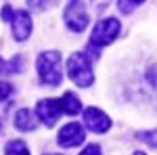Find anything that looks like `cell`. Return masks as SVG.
I'll use <instances>...</instances> for the list:
<instances>
[{"label": "cell", "mask_w": 157, "mask_h": 155, "mask_svg": "<svg viewBox=\"0 0 157 155\" xmlns=\"http://www.w3.org/2000/svg\"><path fill=\"white\" fill-rule=\"evenodd\" d=\"M38 76L44 84L50 86H59L63 80V73H61V52L59 50H44L40 57H38Z\"/></svg>", "instance_id": "cell-1"}, {"label": "cell", "mask_w": 157, "mask_h": 155, "mask_svg": "<svg viewBox=\"0 0 157 155\" xmlns=\"http://www.w3.org/2000/svg\"><path fill=\"white\" fill-rule=\"evenodd\" d=\"M67 76L71 78L73 84L88 88L94 82V73H92V63L84 52H73L67 59Z\"/></svg>", "instance_id": "cell-2"}, {"label": "cell", "mask_w": 157, "mask_h": 155, "mask_svg": "<svg viewBox=\"0 0 157 155\" xmlns=\"http://www.w3.org/2000/svg\"><path fill=\"white\" fill-rule=\"evenodd\" d=\"M120 21L115 17H107L103 21H98L97 27L92 29L90 34V46L92 48H101V46H107L111 44L115 38L120 36Z\"/></svg>", "instance_id": "cell-3"}, {"label": "cell", "mask_w": 157, "mask_h": 155, "mask_svg": "<svg viewBox=\"0 0 157 155\" xmlns=\"http://www.w3.org/2000/svg\"><path fill=\"white\" fill-rule=\"evenodd\" d=\"M63 17H65V23H67V27L71 32H84L88 21H90L88 9H86L80 0H69Z\"/></svg>", "instance_id": "cell-4"}, {"label": "cell", "mask_w": 157, "mask_h": 155, "mask_svg": "<svg viewBox=\"0 0 157 155\" xmlns=\"http://www.w3.org/2000/svg\"><path fill=\"white\" fill-rule=\"evenodd\" d=\"M86 138V130L80 126V124H65L63 128L59 130V136H57V141H59V147H65V149H73V147H78V145H82Z\"/></svg>", "instance_id": "cell-5"}, {"label": "cell", "mask_w": 157, "mask_h": 155, "mask_svg": "<svg viewBox=\"0 0 157 155\" xmlns=\"http://www.w3.org/2000/svg\"><path fill=\"white\" fill-rule=\"evenodd\" d=\"M36 113H38V118L42 119L44 126H48V128L55 126L57 119H59V115L63 113L61 101L59 99H44V101H40L36 105Z\"/></svg>", "instance_id": "cell-6"}, {"label": "cell", "mask_w": 157, "mask_h": 155, "mask_svg": "<svg viewBox=\"0 0 157 155\" xmlns=\"http://www.w3.org/2000/svg\"><path fill=\"white\" fill-rule=\"evenodd\" d=\"M84 124H86V128H90V130L97 132V134H103V132H107L109 128H111L109 115L103 113V111L97 109V107L84 109Z\"/></svg>", "instance_id": "cell-7"}, {"label": "cell", "mask_w": 157, "mask_h": 155, "mask_svg": "<svg viewBox=\"0 0 157 155\" xmlns=\"http://www.w3.org/2000/svg\"><path fill=\"white\" fill-rule=\"evenodd\" d=\"M11 23H13V36H15V40L17 42H25L29 38V34H32V17H29V13L17 9L11 19Z\"/></svg>", "instance_id": "cell-8"}, {"label": "cell", "mask_w": 157, "mask_h": 155, "mask_svg": "<svg viewBox=\"0 0 157 155\" xmlns=\"http://www.w3.org/2000/svg\"><path fill=\"white\" fill-rule=\"evenodd\" d=\"M15 126H17V130H21V132H32V130H36L38 119L29 109H19L17 115H15Z\"/></svg>", "instance_id": "cell-9"}, {"label": "cell", "mask_w": 157, "mask_h": 155, "mask_svg": "<svg viewBox=\"0 0 157 155\" xmlns=\"http://www.w3.org/2000/svg\"><path fill=\"white\" fill-rule=\"evenodd\" d=\"M59 101H61L63 113H67V115H78L82 111V103H80V99L73 95V92H65Z\"/></svg>", "instance_id": "cell-10"}, {"label": "cell", "mask_w": 157, "mask_h": 155, "mask_svg": "<svg viewBox=\"0 0 157 155\" xmlns=\"http://www.w3.org/2000/svg\"><path fill=\"white\" fill-rule=\"evenodd\" d=\"M21 69H23V57H21V55H15L11 61H4L0 57V76L21 72Z\"/></svg>", "instance_id": "cell-11"}, {"label": "cell", "mask_w": 157, "mask_h": 155, "mask_svg": "<svg viewBox=\"0 0 157 155\" xmlns=\"http://www.w3.org/2000/svg\"><path fill=\"white\" fill-rule=\"evenodd\" d=\"M4 153L6 155H29V151H27V145L23 141H11L6 145Z\"/></svg>", "instance_id": "cell-12"}, {"label": "cell", "mask_w": 157, "mask_h": 155, "mask_svg": "<svg viewBox=\"0 0 157 155\" xmlns=\"http://www.w3.org/2000/svg\"><path fill=\"white\" fill-rule=\"evenodd\" d=\"M143 2H145V0H117V9H120L124 15H130L136 6H140Z\"/></svg>", "instance_id": "cell-13"}, {"label": "cell", "mask_w": 157, "mask_h": 155, "mask_svg": "<svg viewBox=\"0 0 157 155\" xmlns=\"http://www.w3.org/2000/svg\"><path fill=\"white\" fill-rule=\"evenodd\" d=\"M136 138H138V141H145V143H149L153 149H157V128L155 130H149V132H136Z\"/></svg>", "instance_id": "cell-14"}, {"label": "cell", "mask_w": 157, "mask_h": 155, "mask_svg": "<svg viewBox=\"0 0 157 155\" xmlns=\"http://www.w3.org/2000/svg\"><path fill=\"white\" fill-rule=\"evenodd\" d=\"M147 84L157 92V63H153V65L147 69Z\"/></svg>", "instance_id": "cell-15"}, {"label": "cell", "mask_w": 157, "mask_h": 155, "mask_svg": "<svg viewBox=\"0 0 157 155\" xmlns=\"http://www.w3.org/2000/svg\"><path fill=\"white\" fill-rule=\"evenodd\" d=\"M82 4H84L86 9L90 6V9H94V11H101V9H105L109 4V0H80Z\"/></svg>", "instance_id": "cell-16"}, {"label": "cell", "mask_w": 157, "mask_h": 155, "mask_svg": "<svg viewBox=\"0 0 157 155\" xmlns=\"http://www.w3.org/2000/svg\"><path fill=\"white\" fill-rule=\"evenodd\" d=\"M50 2H52V0H27L29 9H34V11H44Z\"/></svg>", "instance_id": "cell-17"}, {"label": "cell", "mask_w": 157, "mask_h": 155, "mask_svg": "<svg viewBox=\"0 0 157 155\" xmlns=\"http://www.w3.org/2000/svg\"><path fill=\"white\" fill-rule=\"evenodd\" d=\"M13 92V86L9 82H0V103L4 101V99H9V95Z\"/></svg>", "instance_id": "cell-18"}, {"label": "cell", "mask_w": 157, "mask_h": 155, "mask_svg": "<svg viewBox=\"0 0 157 155\" xmlns=\"http://www.w3.org/2000/svg\"><path fill=\"white\" fill-rule=\"evenodd\" d=\"M80 155H103V151H101V145L92 143V145H88V147H86Z\"/></svg>", "instance_id": "cell-19"}, {"label": "cell", "mask_w": 157, "mask_h": 155, "mask_svg": "<svg viewBox=\"0 0 157 155\" xmlns=\"http://www.w3.org/2000/svg\"><path fill=\"white\" fill-rule=\"evenodd\" d=\"M13 15H15V11H13L11 6H4V9H2V19H4V21H11Z\"/></svg>", "instance_id": "cell-20"}, {"label": "cell", "mask_w": 157, "mask_h": 155, "mask_svg": "<svg viewBox=\"0 0 157 155\" xmlns=\"http://www.w3.org/2000/svg\"><path fill=\"white\" fill-rule=\"evenodd\" d=\"M134 155H147V153H143V151H134Z\"/></svg>", "instance_id": "cell-21"}, {"label": "cell", "mask_w": 157, "mask_h": 155, "mask_svg": "<svg viewBox=\"0 0 157 155\" xmlns=\"http://www.w3.org/2000/svg\"><path fill=\"white\" fill-rule=\"evenodd\" d=\"M0 132H2V122H0Z\"/></svg>", "instance_id": "cell-22"}, {"label": "cell", "mask_w": 157, "mask_h": 155, "mask_svg": "<svg viewBox=\"0 0 157 155\" xmlns=\"http://www.w3.org/2000/svg\"><path fill=\"white\" fill-rule=\"evenodd\" d=\"M52 155H57V153H52Z\"/></svg>", "instance_id": "cell-23"}]
</instances>
